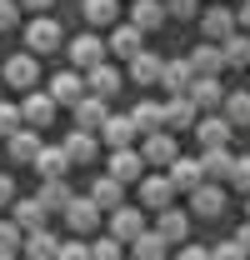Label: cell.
<instances>
[{
	"mask_svg": "<svg viewBox=\"0 0 250 260\" xmlns=\"http://www.w3.org/2000/svg\"><path fill=\"white\" fill-rule=\"evenodd\" d=\"M65 45V30L55 15H35L30 25H25V50L30 55H50V50H60Z\"/></svg>",
	"mask_w": 250,
	"mask_h": 260,
	"instance_id": "1",
	"label": "cell"
},
{
	"mask_svg": "<svg viewBox=\"0 0 250 260\" xmlns=\"http://www.w3.org/2000/svg\"><path fill=\"white\" fill-rule=\"evenodd\" d=\"M190 135L200 140V150H205V145H230V140H235V125H230L220 110H200L195 125H190Z\"/></svg>",
	"mask_w": 250,
	"mask_h": 260,
	"instance_id": "2",
	"label": "cell"
},
{
	"mask_svg": "<svg viewBox=\"0 0 250 260\" xmlns=\"http://www.w3.org/2000/svg\"><path fill=\"white\" fill-rule=\"evenodd\" d=\"M60 215H65V225L75 230V235H90V230L100 225V215H105V210L95 205L90 195H70V205H65Z\"/></svg>",
	"mask_w": 250,
	"mask_h": 260,
	"instance_id": "3",
	"label": "cell"
},
{
	"mask_svg": "<svg viewBox=\"0 0 250 260\" xmlns=\"http://www.w3.org/2000/svg\"><path fill=\"white\" fill-rule=\"evenodd\" d=\"M65 55H70V65H75V70H90V65H100L110 50H105V40H100L95 30H85V35H75V40L65 45Z\"/></svg>",
	"mask_w": 250,
	"mask_h": 260,
	"instance_id": "4",
	"label": "cell"
},
{
	"mask_svg": "<svg viewBox=\"0 0 250 260\" xmlns=\"http://www.w3.org/2000/svg\"><path fill=\"white\" fill-rule=\"evenodd\" d=\"M0 80H5L10 90H30L35 80H40V65H35V55H30V50L10 55V60H5V70H0Z\"/></svg>",
	"mask_w": 250,
	"mask_h": 260,
	"instance_id": "5",
	"label": "cell"
},
{
	"mask_svg": "<svg viewBox=\"0 0 250 260\" xmlns=\"http://www.w3.org/2000/svg\"><path fill=\"white\" fill-rule=\"evenodd\" d=\"M120 85H125V75H120L110 60H100V65H90V70H85V90H90V95H100V100H115V95H120Z\"/></svg>",
	"mask_w": 250,
	"mask_h": 260,
	"instance_id": "6",
	"label": "cell"
},
{
	"mask_svg": "<svg viewBox=\"0 0 250 260\" xmlns=\"http://www.w3.org/2000/svg\"><path fill=\"white\" fill-rule=\"evenodd\" d=\"M105 170H110L115 180H125V185H130V180H140V175H145L150 165H145V155H140L135 145H120V150H110V160H105Z\"/></svg>",
	"mask_w": 250,
	"mask_h": 260,
	"instance_id": "7",
	"label": "cell"
},
{
	"mask_svg": "<svg viewBox=\"0 0 250 260\" xmlns=\"http://www.w3.org/2000/svg\"><path fill=\"white\" fill-rule=\"evenodd\" d=\"M55 110H60V105L50 100V90H30V95L20 100V120H25L30 130H45L50 120H55Z\"/></svg>",
	"mask_w": 250,
	"mask_h": 260,
	"instance_id": "8",
	"label": "cell"
},
{
	"mask_svg": "<svg viewBox=\"0 0 250 260\" xmlns=\"http://www.w3.org/2000/svg\"><path fill=\"white\" fill-rule=\"evenodd\" d=\"M165 175H170L175 195H190L200 180H205V170H200V155H175V160L165 165Z\"/></svg>",
	"mask_w": 250,
	"mask_h": 260,
	"instance_id": "9",
	"label": "cell"
},
{
	"mask_svg": "<svg viewBox=\"0 0 250 260\" xmlns=\"http://www.w3.org/2000/svg\"><path fill=\"white\" fill-rule=\"evenodd\" d=\"M140 155H145V165H160V170H165V165L180 155L175 130H150V135H145V145H140Z\"/></svg>",
	"mask_w": 250,
	"mask_h": 260,
	"instance_id": "10",
	"label": "cell"
},
{
	"mask_svg": "<svg viewBox=\"0 0 250 260\" xmlns=\"http://www.w3.org/2000/svg\"><path fill=\"white\" fill-rule=\"evenodd\" d=\"M190 210H195V215H205V220L225 215V190H220V180H200V185L190 190Z\"/></svg>",
	"mask_w": 250,
	"mask_h": 260,
	"instance_id": "11",
	"label": "cell"
},
{
	"mask_svg": "<svg viewBox=\"0 0 250 260\" xmlns=\"http://www.w3.org/2000/svg\"><path fill=\"white\" fill-rule=\"evenodd\" d=\"M105 215H110V235L125 240V245L145 230V210H140V205H115V210H105Z\"/></svg>",
	"mask_w": 250,
	"mask_h": 260,
	"instance_id": "12",
	"label": "cell"
},
{
	"mask_svg": "<svg viewBox=\"0 0 250 260\" xmlns=\"http://www.w3.org/2000/svg\"><path fill=\"white\" fill-rule=\"evenodd\" d=\"M95 135H100L110 150H120V145H135V135H140V130H135V120H130V115H115V110H110V115L100 120V130H95Z\"/></svg>",
	"mask_w": 250,
	"mask_h": 260,
	"instance_id": "13",
	"label": "cell"
},
{
	"mask_svg": "<svg viewBox=\"0 0 250 260\" xmlns=\"http://www.w3.org/2000/svg\"><path fill=\"white\" fill-rule=\"evenodd\" d=\"M140 205H145V210H165V205H175V185H170V175H140Z\"/></svg>",
	"mask_w": 250,
	"mask_h": 260,
	"instance_id": "14",
	"label": "cell"
},
{
	"mask_svg": "<svg viewBox=\"0 0 250 260\" xmlns=\"http://www.w3.org/2000/svg\"><path fill=\"white\" fill-rule=\"evenodd\" d=\"M70 115H75V130H100V120L110 115V100H100V95L85 90V95L70 105Z\"/></svg>",
	"mask_w": 250,
	"mask_h": 260,
	"instance_id": "15",
	"label": "cell"
},
{
	"mask_svg": "<svg viewBox=\"0 0 250 260\" xmlns=\"http://www.w3.org/2000/svg\"><path fill=\"white\" fill-rule=\"evenodd\" d=\"M10 210H15L10 220H15L20 230H40L45 220H50V210L40 205V195H15V200H10Z\"/></svg>",
	"mask_w": 250,
	"mask_h": 260,
	"instance_id": "16",
	"label": "cell"
},
{
	"mask_svg": "<svg viewBox=\"0 0 250 260\" xmlns=\"http://www.w3.org/2000/svg\"><path fill=\"white\" fill-rule=\"evenodd\" d=\"M40 145H45V140H40V130H30V125H20L15 135H5V150H10L15 165H30L35 155H40Z\"/></svg>",
	"mask_w": 250,
	"mask_h": 260,
	"instance_id": "17",
	"label": "cell"
},
{
	"mask_svg": "<svg viewBox=\"0 0 250 260\" xmlns=\"http://www.w3.org/2000/svg\"><path fill=\"white\" fill-rule=\"evenodd\" d=\"M65 155H70V165H95L100 135H95V130H70V135H65Z\"/></svg>",
	"mask_w": 250,
	"mask_h": 260,
	"instance_id": "18",
	"label": "cell"
},
{
	"mask_svg": "<svg viewBox=\"0 0 250 260\" xmlns=\"http://www.w3.org/2000/svg\"><path fill=\"white\" fill-rule=\"evenodd\" d=\"M185 95L195 100V110H220V100H225V85H220V75H195Z\"/></svg>",
	"mask_w": 250,
	"mask_h": 260,
	"instance_id": "19",
	"label": "cell"
},
{
	"mask_svg": "<svg viewBox=\"0 0 250 260\" xmlns=\"http://www.w3.org/2000/svg\"><path fill=\"white\" fill-rule=\"evenodd\" d=\"M160 55L155 50H135V55H130V80H135V85H140V90H150V85H160Z\"/></svg>",
	"mask_w": 250,
	"mask_h": 260,
	"instance_id": "20",
	"label": "cell"
},
{
	"mask_svg": "<svg viewBox=\"0 0 250 260\" xmlns=\"http://www.w3.org/2000/svg\"><path fill=\"white\" fill-rule=\"evenodd\" d=\"M80 95H85V75H80L75 65H70V70H60V75L50 80V100H55V105H75Z\"/></svg>",
	"mask_w": 250,
	"mask_h": 260,
	"instance_id": "21",
	"label": "cell"
},
{
	"mask_svg": "<svg viewBox=\"0 0 250 260\" xmlns=\"http://www.w3.org/2000/svg\"><path fill=\"white\" fill-rule=\"evenodd\" d=\"M230 165H235V155H230V145H205L200 150V170H205V180H230Z\"/></svg>",
	"mask_w": 250,
	"mask_h": 260,
	"instance_id": "22",
	"label": "cell"
},
{
	"mask_svg": "<svg viewBox=\"0 0 250 260\" xmlns=\"http://www.w3.org/2000/svg\"><path fill=\"white\" fill-rule=\"evenodd\" d=\"M20 250H25V260H55L60 240H55V230H50V225H40V230H25Z\"/></svg>",
	"mask_w": 250,
	"mask_h": 260,
	"instance_id": "23",
	"label": "cell"
},
{
	"mask_svg": "<svg viewBox=\"0 0 250 260\" xmlns=\"http://www.w3.org/2000/svg\"><path fill=\"white\" fill-rule=\"evenodd\" d=\"M155 230L170 240V245H180V240H190V215L175 210V205H165V210H155Z\"/></svg>",
	"mask_w": 250,
	"mask_h": 260,
	"instance_id": "24",
	"label": "cell"
},
{
	"mask_svg": "<svg viewBox=\"0 0 250 260\" xmlns=\"http://www.w3.org/2000/svg\"><path fill=\"white\" fill-rule=\"evenodd\" d=\"M165 20H170V15H165V0H135V5H130V25L145 30V35L160 30Z\"/></svg>",
	"mask_w": 250,
	"mask_h": 260,
	"instance_id": "25",
	"label": "cell"
},
{
	"mask_svg": "<svg viewBox=\"0 0 250 260\" xmlns=\"http://www.w3.org/2000/svg\"><path fill=\"white\" fill-rule=\"evenodd\" d=\"M190 80H195V70H190L185 55H180V60H165V65H160V90H170V95H185Z\"/></svg>",
	"mask_w": 250,
	"mask_h": 260,
	"instance_id": "26",
	"label": "cell"
},
{
	"mask_svg": "<svg viewBox=\"0 0 250 260\" xmlns=\"http://www.w3.org/2000/svg\"><path fill=\"white\" fill-rule=\"evenodd\" d=\"M105 50H110V55H120V60H130L135 50H145V30H135V25H115L110 40H105Z\"/></svg>",
	"mask_w": 250,
	"mask_h": 260,
	"instance_id": "27",
	"label": "cell"
},
{
	"mask_svg": "<svg viewBox=\"0 0 250 260\" xmlns=\"http://www.w3.org/2000/svg\"><path fill=\"white\" fill-rule=\"evenodd\" d=\"M90 200L100 205V210H115V205H125V180H115L110 170H105V175H95V185H90Z\"/></svg>",
	"mask_w": 250,
	"mask_h": 260,
	"instance_id": "28",
	"label": "cell"
},
{
	"mask_svg": "<svg viewBox=\"0 0 250 260\" xmlns=\"http://www.w3.org/2000/svg\"><path fill=\"white\" fill-rule=\"evenodd\" d=\"M195 115H200V110H195V100H190V95H170V100H165V130L180 135V130L195 125Z\"/></svg>",
	"mask_w": 250,
	"mask_h": 260,
	"instance_id": "29",
	"label": "cell"
},
{
	"mask_svg": "<svg viewBox=\"0 0 250 260\" xmlns=\"http://www.w3.org/2000/svg\"><path fill=\"white\" fill-rule=\"evenodd\" d=\"M30 170L40 180H50V175H65L70 170V155H65V145H40V155L30 160Z\"/></svg>",
	"mask_w": 250,
	"mask_h": 260,
	"instance_id": "30",
	"label": "cell"
},
{
	"mask_svg": "<svg viewBox=\"0 0 250 260\" xmlns=\"http://www.w3.org/2000/svg\"><path fill=\"white\" fill-rule=\"evenodd\" d=\"M185 60H190V70H195V75H220V70H225V55H220V45H215V40L195 45Z\"/></svg>",
	"mask_w": 250,
	"mask_h": 260,
	"instance_id": "31",
	"label": "cell"
},
{
	"mask_svg": "<svg viewBox=\"0 0 250 260\" xmlns=\"http://www.w3.org/2000/svg\"><path fill=\"white\" fill-rule=\"evenodd\" d=\"M200 30H205V40H225V35L235 30V10H225V5L200 10Z\"/></svg>",
	"mask_w": 250,
	"mask_h": 260,
	"instance_id": "32",
	"label": "cell"
},
{
	"mask_svg": "<svg viewBox=\"0 0 250 260\" xmlns=\"http://www.w3.org/2000/svg\"><path fill=\"white\" fill-rule=\"evenodd\" d=\"M130 120H135V130H140V135H150V130H165V105H160V100H135Z\"/></svg>",
	"mask_w": 250,
	"mask_h": 260,
	"instance_id": "33",
	"label": "cell"
},
{
	"mask_svg": "<svg viewBox=\"0 0 250 260\" xmlns=\"http://www.w3.org/2000/svg\"><path fill=\"white\" fill-rule=\"evenodd\" d=\"M130 250H135V260H165L170 255V240H165L160 230H140V235L130 240Z\"/></svg>",
	"mask_w": 250,
	"mask_h": 260,
	"instance_id": "34",
	"label": "cell"
},
{
	"mask_svg": "<svg viewBox=\"0 0 250 260\" xmlns=\"http://www.w3.org/2000/svg\"><path fill=\"white\" fill-rule=\"evenodd\" d=\"M220 115H225L235 130H245V125H250V90H225V100H220Z\"/></svg>",
	"mask_w": 250,
	"mask_h": 260,
	"instance_id": "35",
	"label": "cell"
},
{
	"mask_svg": "<svg viewBox=\"0 0 250 260\" xmlns=\"http://www.w3.org/2000/svg\"><path fill=\"white\" fill-rule=\"evenodd\" d=\"M70 185H65V175H50V180H40V205H45V210H55V215H60L65 205H70Z\"/></svg>",
	"mask_w": 250,
	"mask_h": 260,
	"instance_id": "36",
	"label": "cell"
},
{
	"mask_svg": "<svg viewBox=\"0 0 250 260\" xmlns=\"http://www.w3.org/2000/svg\"><path fill=\"white\" fill-rule=\"evenodd\" d=\"M80 15H85V25H115V15H120V0H80Z\"/></svg>",
	"mask_w": 250,
	"mask_h": 260,
	"instance_id": "37",
	"label": "cell"
},
{
	"mask_svg": "<svg viewBox=\"0 0 250 260\" xmlns=\"http://www.w3.org/2000/svg\"><path fill=\"white\" fill-rule=\"evenodd\" d=\"M220 45V55H225V65H245L250 60V35L245 30H230L225 40H215Z\"/></svg>",
	"mask_w": 250,
	"mask_h": 260,
	"instance_id": "38",
	"label": "cell"
},
{
	"mask_svg": "<svg viewBox=\"0 0 250 260\" xmlns=\"http://www.w3.org/2000/svg\"><path fill=\"white\" fill-rule=\"evenodd\" d=\"M20 240H25V230L15 220H0V255H20Z\"/></svg>",
	"mask_w": 250,
	"mask_h": 260,
	"instance_id": "39",
	"label": "cell"
},
{
	"mask_svg": "<svg viewBox=\"0 0 250 260\" xmlns=\"http://www.w3.org/2000/svg\"><path fill=\"white\" fill-rule=\"evenodd\" d=\"M125 255V240H115V235H100L90 245V260H120Z\"/></svg>",
	"mask_w": 250,
	"mask_h": 260,
	"instance_id": "40",
	"label": "cell"
},
{
	"mask_svg": "<svg viewBox=\"0 0 250 260\" xmlns=\"http://www.w3.org/2000/svg\"><path fill=\"white\" fill-rule=\"evenodd\" d=\"M165 15L170 20H195L200 15V0H165Z\"/></svg>",
	"mask_w": 250,
	"mask_h": 260,
	"instance_id": "41",
	"label": "cell"
},
{
	"mask_svg": "<svg viewBox=\"0 0 250 260\" xmlns=\"http://www.w3.org/2000/svg\"><path fill=\"white\" fill-rule=\"evenodd\" d=\"M20 125H25V120H20V105H10V100H0V135H15Z\"/></svg>",
	"mask_w": 250,
	"mask_h": 260,
	"instance_id": "42",
	"label": "cell"
},
{
	"mask_svg": "<svg viewBox=\"0 0 250 260\" xmlns=\"http://www.w3.org/2000/svg\"><path fill=\"white\" fill-rule=\"evenodd\" d=\"M55 260H90V245L75 235V240H60V250H55Z\"/></svg>",
	"mask_w": 250,
	"mask_h": 260,
	"instance_id": "43",
	"label": "cell"
},
{
	"mask_svg": "<svg viewBox=\"0 0 250 260\" xmlns=\"http://www.w3.org/2000/svg\"><path fill=\"white\" fill-rule=\"evenodd\" d=\"M210 260H250V255L240 250V240L230 235V240H220V245H210Z\"/></svg>",
	"mask_w": 250,
	"mask_h": 260,
	"instance_id": "44",
	"label": "cell"
},
{
	"mask_svg": "<svg viewBox=\"0 0 250 260\" xmlns=\"http://www.w3.org/2000/svg\"><path fill=\"white\" fill-rule=\"evenodd\" d=\"M230 185H235V190H250V155H235V165H230Z\"/></svg>",
	"mask_w": 250,
	"mask_h": 260,
	"instance_id": "45",
	"label": "cell"
},
{
	"mask_svg": "<svg viewBox=\"0 0 250 260\" xmlns=\"http://www.w3.org/2000/svg\"><path fill=\"white\" fill-rule=\"evenodd\" d=\"M20 25V0H0V30H15Z\"/></svg>",
	"mask_w": 250,
	"mask_h": 260,
	"instance_id": "46",
	"label": "cell"
},
{
	"mask_svg": "<svg viewBox=\"0 0 250 260\" xmlns=\"http://www.w3.org/2000/svg\"><path fill=\"white\" fill-rule=\"evenodd\" d=\"M175 260H210V245H190V240H180Z\"/></svg>",
	"mask_w": 250,
	"mask_h": 260,
	"instance_id": "47",
	"label": "cell"
},
{
	"mask_svg": "<svg viewBox=\"0 0 250 260\" xmlns=\"http://www.w3.org/2000/svg\"><path fill=\"white\" fill-rule=\"evenodd\" d=\"M10 200H15V180L0 175V210H10Z\"/></svg>",
	"mask_w": 250,
	"mask_h": 260,
	"instance_id": "48",
	"label": "cell"
},
{
	"mask_svg": "<svg viewBox=\"0 0 250 260\" xmlns=\"http://www.w3.org/2000/svg\"><path fill=\"white\" fill-rule=\"evenodd\" d=\"M235 30L250 35V0H240V5H235Z\"/></svg>",
	"mask_w": 250,
	"mask_h": 260,
	"instance_id": "49",
	"label": "cell"
},
{
	"mask_svg": "<svg viewBox=\"0 0 250 260\" xmlns=\"http://www.w3.org/2000/svg\"><path fill=\"white\" fill-rule=\"evenodd\" d=\"M235 240H240V250H245V255H250V220H245V225H240V230H235Z\"/></svg>",
	"mask_w": 250,
	"mask_h": 260,
	"instance_id": "50",
	"label": "cell"
},
{
	"mask_svg": "<svg viewBox=\"0 0 250 260\" xmlns=\"http://www.w3.org/2000/svg\"><path fill=\"white\" fill-rule=\"evenodd\" d=\"M55 0H20V10H50Z\"/></svg>",
	"mask_w": 250,
	"mask_h": 260,
	"instance_id": "51",
	"label": "cell"
},
{
	"mask_svg": "<svg viewBox=\"0 0 250 260\" xmlns=\"http://www.w3.org/2000/svg\"><path fill=\"white\" fill-rule=\"evenodd\" d=\"M245 220H250V190H245Z\"/></svg>",
	"mask_w": 250,
	"mask_h": 260,
	"instance_id": "52",
	"label": "cell"
},
{
	"mask_svg": "<svg viewBox=\"0 0 250 260\" xmlns=\"http://www.w3.org/2000/svg\"><path fill=\"white\" fill-rule=\"evenodd\" d=\"M0 260H20V255H0Z\"/></svg>",
	"mask_w": 250,
	"mask_h": 260,
	"instance_id": "53",
	"label": "cell"
},
{
	"mask_svg": "<svg viewBox=\"0 0 250 260\" xmlns=\"http://www.w3.org/2000/svg\"><path fill=\"white\" fill-rule=\"evenodd\" d=\"M0 90H5V80H0ZM0 100H5V95H0Z\"/></svg>",
	"mask_w": 250,
	"mask_h": 260,
	"instance_id": "54",
	"label": "cell"
},
{
	"mask_svg": "<svg viewBox=\"0 0 250 260\" xmlns=\"http://www.w3.org/2000/svg\"><path fill=\"white\" fill-rule=\"evenodd\" d=\"M245 65H250V60H245Z\"/></svg>",
	"mask_w": 250,
	"mask_h": 260,
	"instance_id": "55",
	"label": "cell"
}]
</instances>
